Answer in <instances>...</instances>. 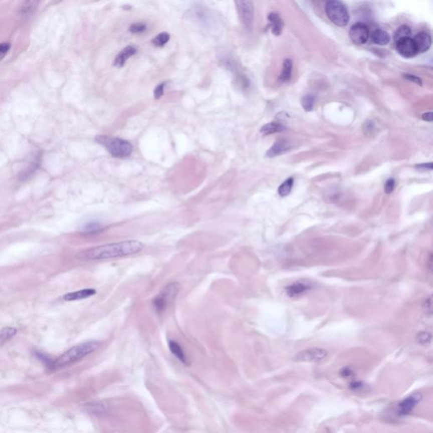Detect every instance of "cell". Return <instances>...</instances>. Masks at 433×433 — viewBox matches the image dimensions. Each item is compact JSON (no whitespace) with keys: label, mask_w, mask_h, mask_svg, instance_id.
Masks as SVG:
<instances>
[{"label":"cell","mask_w":433,"mask_h":433,"mask_svg":"<svg viewBox=\"0 0 433 433\" xmlns=\"http://www.w3.org/2000/svg\"><path fill=\"white\" fill-rule=\"evenodd\" d=\"M146 25L143 23H134L130 27V33H141L146 30Z\"/></svg>","instance_id":"cell-30"},{"label":"cell","mask_w":433,"mask_h":433,"mask_svg":"<svg viewBox=\"0 0 433 433\" xmlns=\"http://www.w3.org/2000/svg\"><path fill=\"white\" fill-rule=\"evenodd\" d=\"M10 49H11V44H7V43L0 44V61L6 57V54H8V52L10 51Z\"/></svg>","instance_id":"cell-32"},{"label":"cell","mask_w":433,"mask_h":433,"mask_svg":"<svg viewBox=\"0 0 433 433\" xmlns=\"http://www.w3.org/2000/svg\"><path fill=\"white\" fill-rule=\"evenodd\" d=\"M293 185H294V178H289V179H286L279 187V189H278L279 195L280 196H283V197L290 195L291 190H292Z\"/></svg>","instance_id":"cell-23"},{"label":"cell","mask_w":433,"mask_h":433,"mask_svg":"<svg viewBox=\"0 0 433 433\" xmlns=\"http://www.w3.org/2000/svg\"><path fill=\"white\" fill-rule=\"evenodd\" d=\"M104 230V225L99 221H89L81 227V232L85 235H98Z\"/></svg>","instance_id":"cell-17"},{"label":"cell","mask_w":433,"mask_h":433,"mask_svg":"<svg viewBox=\"0 0 433 433\" xmlns=\"http://www.w3.org/2000/svg\"><path fill=\"white\" fill-rule=\"evenodd\" d=\"M143 249L144 245L141 241L129 240L84 250L76 254V258L83 262L108 260L137 254Z\"/></svg>","instance_id":"cell-1"},{"label":"cell","mask_w":433,"mask_h":433,"mask_svg":"<svg viewBox=\"0 0 433 433\" xmlns=\"http://www.w3.org/2000/svg\"><path fill=\"white\" fill-rule=\"evenodd\" d=\"M293 63L292 60L286 59L283 63V69H282L281 75H280V81L282 82H288L292 77Z\"/></svg>","instance_id":"cell-21"},{"label":"cell","mask_w":433,"mask_h":433,"mask_svg":"<svg viewBox=\"0 0 433 433\" xmlns=\"http://www.w3.org/2000/svg\"><path fill=\"white\" fill-rule=\"evenodd\" d=\"M410 35H411L410 28L408 26L404 25V26H401L400 27H398L395 32L394 38H394V41L397 43L398 41L401 40L403 38H409Z\"/></svg>","instance_id":"cell-25"},{"label":"cell","mask_w":433,"mask_h":433,"mask_svg":"<svg viewBox=\"0 0 433 433\" xmlns=\"http://www.w3.org/2000/svg\"><path fill=\"white\" fill-rule=\"evenodd\" d=\"M414 45L416 47L418 53H425L430 49L431 45V38L430 34L426 33H419L414 37Z\"/></svg>","instance_id":"cell-12"},{"label":"cell","mask_w":433,"mask_h":433,"mask_svg":"<svg viewBox=\"0 0 433 433\" xmlns=\"http://www.w3.org/2000/svg\"><path fill=\"white\" fill-rule=\"evenodd\" d=\"M169 39H170V35L168 33H160L152 39V44L155 47L164 46L166 44H168Z\"/></svg>","instance_id":"cell-27"},{"label":"cell","mask_w":433,"mask_h":433,"mask_svg":"<svg viewBox=\"0 0 433 433\" xmlns=\"http://www.w3.org/2000/svg\"><path fill=\"white\" fill-rule=\"evenodd\" d=\"M370 32L368 27L364 23H356L349 30V38L353 43L360 45L368 40Z\"/></svg>","instance_id":"cell-8"},{"label":"cell","mask_w":433,"mask_h":433,"mask_svg":"<svg viewBox=\"0 0 433 433\" xmlns=\"http://www.w3.org/2000/svg\"><path fill=\"white\" fill-rule=\"evenodd\" d=\"M403 77H404L406 80H408L409 81H411V82H414V83H416V84L419 85V86H421V85H422V81H421V80H420L419 77L414 76V75L404 74V75H403Z\"/></svg>","instance_id":"cell-34"},{"label":"cell","mask_w":433,"mask_h":433,"mask_svg":"<svg viewBox=\"0 0 433 433\" xmlns=\"http://www.w3.org/2000/svg\"><path fill=\"white\" fill-rule=\"evenodd\" d=\"M268 22L272 27V32L275 36H279L282 33L284 28V22L279 14L273 12L268 15Z\"/></svg>","instance_id":"cell-16"},{"label":"cell","mask_w":433,"mask_h":433,"mask_svg":"<svg viewBox=\"0 0 433 433\" xmlns=\"http://www.w3.org/2000/svg\"><path fill=\"white\" fill-rule=\"evenodd\" d=\"M180 291V284L177 282H172L167 284L161 292L155 296L152 301V306L157 314H162L168 306L175 300Z\"/></svg>","instance_id":"cell-4"},{"label":"cell","mask_w":433,"mask_h":433,"mask_svg":"<svg viewBox=\"0 0 433 433\" xmlns=\"http://www.w3.org/2000/svg\"><path fill=\"white\" fill-rule=\"evenodd\" d=\"M416 168L419 170H431L432 169V163L428 162V163H421L419 165H416Z\"/></svg>","instance_id":"cell-35"},{"label":"cell","mask_w":433,"mask_h":433,"mask_svg":"<svg viewBox=\"0 0 433 433\" xmlns=\"http://www.w3.org/2000/svg\"><path fill=\"white\" fill-rule=\"evenodd\" d=\"M432 115L433 114L431 112H428V113L423 114L422 119L425 121L432 122Z\"/></svg>","instance_id":"cell-36"},{"label":"cell","mask_w":433,"mask_h":433,"mask_svg":"<svg viewBox=\"0 0 433 433\" xmlns=\"http://www.w3.org/2000/svg\"><path fill=\"white\" fill-rule=\"evenodd\" d=\"M311 286L307 283L304 282H295L285 288V292L290 298H297L305 295L311 290Z\"/></svg>","instance_id":"cell-11"},{"label":"cell","mask_w":433,"mask_h":433,"mask_svg":"<svg viewBox=\"0 0 433 433\" xmlns=\"http://www.w3.org/2000/svg\"><path fill=\"white\" fill-rule=\"evenodd\" d=\"M164 87H165V83H162V84L158 85L154 90V98L156 99H159L161 97H162V95H163V92H164Z\"/></svg>","instance_id":"cell-33"},{"label":"cell","mask_w":433,"mask_h":433,"mask_svg":"<svg viewBox=\"0 0 433 433\" xmlns=\"http://www.w3.org/2000/svg\"><path fill=\"white\" fill-rule=\"evenodd\" d=\"M422 311L425 315L431 316L432 315V302H431V296L426 298L422 304Z\"/></svg>","instance_id":"cell-29"},{"label":"cell","mask_w":433,"mask_h":433,"mask_svg":"<svg viewBox=\"0 0 433 433\" xmlns=\"http://www.w3.org/2000/svg\"><path fill=\"white\" fill-rule=\"evenodd\" d=\"M87 409L90 412H92V414H97V415H104L108 412V406L103 402H92L87 404Z\"/></svg>","instance_id":"cell-20"},{"label":"cell","mask_w":433,"mask_h":433,"mask_svg":"<svg viewBox=\"0 0 433 433\" xmlns=\"http://www.w3.org/2000/svg\"><path fill=\"white\" fill-rule=\"evenodd\" d=\"M431 334L428 332H419L416 336V341L421 345H428L431 342Z\"/></svg>","instance_id":"cell-28"},{"label":"cell","mask_w":433,"mask_h":433,"mask_svg":"<svg viewBox=\"0 0 433 433\" xmlns=\"http://www.w3.org/2000/svg\"><path fill=\"white\" fill-rule=\"evenodd\" d=\"M168 348L170 349L171 353L175 356L180 362L187 364V357L184 354V350L182 349L181 345L176 342L175 340H169L168 341Z\"/></svg>","instance_id":"cell-19"},{"label":"cell","mask_w":433,"mask_h":433,"mask_svg":"<svg viewBox=\"0 0 433 433\" xmlns=\"http://www.w3.org/2000/svg\"><path fill=\"white\" fill-rule=\"evenodd\" d=\"M96 141L104 146L113 157L118 158L128 157L133 152L132 145L124 139L100 135L96 137Z\"/></svg>","instance_id":"cell-3"},{"label":"cell","mask_w":433,"mask_h":433,"mask_svg":"<svg viewBox=\"0 0 433 433\" xmlns=\"http://www.w3.org/2000/svg\"><path fill=\"white\" fill-rule=\"evenodd\" d=\"M100 346V342L97 340L83 342L81 344L75 345L71 349H68L67 351L65 352L62 355H60L57 360L53 361L51 369L57 370L67 365H72L74 363L82 360L83 358L87 357V355H91L93 352L98 350Z\"/></svg>","instance_id":"cell-2"},{"label":"cell","mask_w":433,"mask_h":433,"mask_svg":"<svg viewBox=\"0 0 433 433\" xmlns=\"http://www.w3.org/2000/svg\"><path fill=\"white\" fill-rule=\"evenodd\" d=\"M422 395L419 392H414V394L408 396L403 398L400 403H398V414L400 415H407L410 414L414 407L421 400Z\"/></svg>","instance_id":"cell-10"},{"label":"cell","mask_w":433,"mask_h":433,"mask_svg":"<svg viewBox=\"0 0 433 433\" xmlns=\"http://www.w3.org/2000/svg\"><path fill=\"white\" fill-rule=\"evenodd\" d=\"M325 11L331 22L338 27H345L349 23V16L346 6L340 1H328Z\"/></svg>","instance_id":"cell-5"},{"label":"cell","mask_w":433,"mask_h":433,"mask_svg":"<svg viewBox=\"0 0 433 433\" xmlns=\"http://www.w3.org/2000/svg\"><path fill=\"white\" fill-rule=\"evenodd\" d=\"M285 130V127L280 123L277 122H271L267 125H264L261 129V132L264 135H270V134H274V133H279L284 131Z\"/></svg>","instance_id":"cell-22"},{"label":"cell","mask_w":433,"mask_h":433,"mask_svg":"<svg viewBox=\"0 0 433 433\" xmlns=\"http://www.w3.org/2000/svg\"><path fill=\"white\" fill-rule=\"evenodd\" d=\"M236 6L243 24L247 29H252L254 18V7L251 1H236Z\"/></svg>","instance_id":"cell-7"},{"label":"cell","mask_w":433,"mask_h":433,"mask_svg":"<svg viewBox=\"0 0 433 433\" xmlns=\"http://www.w3.org/2000/svg\"><path fill=\"white\" fill-rule=\"evenodd\" d=\"M328 354V351L322 348H310L297 353L294 360L300 362H319L324 360Z\"/></svg>","instance_id":"cell-6"},{"label":"cell","mask_w":433,"mask_h":433,"mask_svg":"<svg viewBox=\"0 0 433 433\" xmlns=\"http://www.w3.org/2000/svg\"><path fill=\"white\" fill-rule=\"evenodd\" d=\"M137 49L134 46H127L123 49L114 60V65L118 68H121L125 65V63L133 55H135Z\"/></svg>","instance_id":"cell-15"},{"label":"cell","mask_w":433,"mask_h":433,"mask_svg":"<svg viewBox=\"0 0 433 433\" xmlns=\"http://www.w3.org/2000/svg\"><path fill=\"white\" fill-rule=\"evenodd\" d=\"M395 179H392V178L387 179L386 183H385L384 185L385 193H387V194H391V193L394 190V189H395Z\"/></svg>","instance_id":"cell-31"},{"label":"cell","mask_w":433,"mask_h":433,"mask_svg":"<svg viewBox=\"0 0 433 433\" xmlns=\"http://www.w3.org/2000/svg\"><path fill=\"white\" fill-rule=\"evenodd\" d=\"M290 148H291V146H290L289 141H286V140H279L274 144V146L268 150V152H267V156L268 157H277V156H279V155L290 151Z\"/></svg>","instance_id":"cell-13"},{"label":"cell","mask_w":433,"mask_h":433,"mask_svg":"<svg viewBox=\"0 0 433 433\" xmlns=\"http://www.w3.org/2000/svg\"><path fill=\"white\" fill-rule=\"evenodd\" d=\"M396 49L401 56L407 59L414 57L418 54L414 41L410 38H403L398 41L396 43Z\"/></svg>","instance_id":"cell-9"},{"label":"cell","mask_w":433,"mask_h":433,"mask_svg":"<svg viewBox=\"0 0 433 433\" xmlns=\"http://www.w3.org/2000/svg\"><path fill=\"white\" fill-rule=\"evenodd\" d=\"M96 293H97V290L95 289H85V290L65 294L63 299L66 301H79V300H83V299L92 297L93 295H96Z\"/></svg>","instance_id":"cell-14"},{"label":"cell","mask_w":433,"mask_h":433,"mask_svg":"<svg viewBox=\"0 0 433 433\" xmlns=\"http://www.w3.org/2000/svg\"><path fill=\"white\" fill-rule=\"evenodd\" d=\"M371 39L374 44L381 46L387 45L390 42V36L387 32L381 30V29H376L373 31L371 34Z\"/></svg>","instance_id":"cell-18"},{"label":"cell","mask_w":433,"mask_h":433,"mask_svg":"<svg viewBox=\"0 0 433 433\" xmlns=\"http://www.w3.org/2000/svg\"><path fill=\"white\" fill-rule=\"evenodd\" d=\"M17 328H4L3 329L0 330V344H5L6 342H8L10 339L15 337L17 334Z\"/></svg>","instance_id":"cell-24"},{"label":"cell","mask_w":433,"mask_h":433,"mask_svg":"<svg viewBox=\"0 0 433 433\" xmlns=\"http://www.w3.org/2000/svg\"><path fill=\"white\" fill-rule=\"evenodd\" d=\"M315 100L316 98L313 95H305L303 98H301V105L304 110L306 112L311 111L314 107Z\"/></svg>","instance_id":"cell-26"}]
</instances>
